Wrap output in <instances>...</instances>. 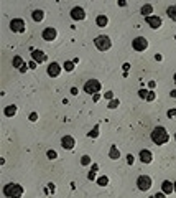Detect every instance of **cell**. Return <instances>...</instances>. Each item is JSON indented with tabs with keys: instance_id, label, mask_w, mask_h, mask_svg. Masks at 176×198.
Wrapping results in <instances>:
<instances>
[{
	"instance_id": "obj_10",
	"label": "cell",
	"mask_w": 176,
	"mask_h": 198,
	"mask_svg": "<svg viewBox=\"0 0 176 198\" xmlns=\"http://www.w3.org/2000/svg\"><path fill=\"white\" fill-rule=\"evenodd\" d=\"M145 22H146V25H148L150 28H153V30H158V28H160V27L163 25V20H161L158 15L146 17V18H145Z\"/></svg>"
},
{
	"instance_id": "obj_2",
	"label": "cell",
	"mask_w": 176,
	"mask_h": 198,
	"mask_svg": "<svg viewBox=\"0 0 176 198\" xmlns=\"http://www.w3.org/2000/svg\"><path fill=\"white\" fill-rule=\"evenodd\" d=\"M3 195L7 198H21L23 187L18 185V183H7L3 187Z\"/></svg>"
},
{
	"instance_id": "obj_31",
	"label": "cell",
	"mask_w": 176,
	"mask_h": 198,
	"mask_svg": "<svg viewBox=\"0 0 176 198\" xmlns=\"http://www.w3.org/2000/svg\"><path fill=\"white\" fill-rule=\"evenodd\" d=\"M104 97H105V99H109V101H112V99H114V92H112V91L104 92Z\"/></svg>"
},
{
	"instance_id": "obj_21",
	"label": "cell",
	"mask_w": 176,
	"mask_h": 198,
	"mask_svg": "<svg viewBox=\"0 0 176 198\" xmlns=\"http://www.w3.org/2000/svg\"><path fill=\"white\" fill-rule=\"evenodd\" d=\"M12 65H13V68H17L20 71V68L25 65V63H23V58L20 55H17V56H13V60H12Z\"/></svg>"
},
{
	"instance_id": "obj_46",
	"label": "cell",
	"mask_w": 176,
	"mask_h": 198,
	"mask_svg": "<svg viewBox=\"0 0 176 198\" xmlns=\"http://www.w3.org/2000/svg\"><path fill=\"white\" fill-rule=\"evenodd\" d=\"M128 68H130V65H128V63H125V65H124V69H125V73H127V69Z\"/></svg>"
},
{
	"instance_id": "obj_16",
	"label": "cell",
	"mask_w": 176,
	"mask_h": 198,
	"mask_svg": "<svg viewBox=\"0 0 176 198\" xmlns=\"http://www.w3.org/2000/svg\"><path fill=\"white\" fill-rule=\"evenodd\" d=\"M109 159H110V160H119V159H120V150H119V147H117V145H110Z\"/></svg>"
},
{
	"instance_id": "obj_27",
	"label": "cell",
	"mask_w": 176,
	"mask_h": 198,
	"mask_svg": "<svg viewBox=\"0 0 176 198\" xmlns=\"http://www.w3.org/2000/svg\"><path fill=\"white\" fill-rule=\"evenodd\" d=\"M120 106V101H119V99H112V101H110L109 102V109H117V107H119Z\"/></svg>"
},
{
	"instance_id": "obj_1",
	"label": "cell",
	"mask_w": 176,
	"mask_h": 198,
	"mask_svg": "<svg viewBox=\"0 0 176 198\" xmlns=\"http://www.w3.org/2000/svg\"><path fill=\"white\" fill-rule=\"evenodd\" d=\"M150 137H151V142L156 144V145H163V144H166L169 141V134L163 126H156L155 129L151 131Z\"/></svg>"
},
{
	"instance_id": "obj_3",
	"label": "cell",
	"mask_w": 176,
	"mask_h": 198,
	"mask_svg": "<svg viewBox=\"0 0 176 198\" xmlns=\"http://www.w3.org/2000/svg\"><path fill=\"white\" fill-rule=\"evenodd\" d=\"M94 45H96V48L99 51H107L112 48V40H110L107 35H99V37H96V40H94Z\"/></svg>"
},
{
	"instance_id": "obj_17",
	"label": "cell",
	"mask_w": 176,
	"mask_h": 198,
	"mask_svg": "<svg viewBox=\"0 0 176 198\" xmlns=\"http://www.w3.org/2000/svg\"><path fill=\"white\" fill-rule=\"evenodd\" d=\"M140 13H142L145 18L146 17H151V13H153V5L151 3H145L142 8H140Z\"/></svg>"
},
{
	"instance_id": "obj_43",
	"label": "cell",
	"mask_w": 176,
	"mask_h": 198,
	"mask_svg": "<svg viewBox=\"0 0 176 198\" xmlns=\"http://www.w3.org/2000/svg\"><path fill=\"white\" fill-rule=\"evenodd\" d=\"M155 60H156V61H161L163 56H161V55H155Z\"/></svg>"
},
{
	"instance_id": "obj_35",
	"label": "cell",
	"mask_w": 176,
	"mask_h": 198,
	"mask_svg": "<svg viewBox=\"0 0 176 198\" xmlns=\"http://www.w3.org/2000/svg\"><path fill=\"white\" fill-rule=\"evenodd\" d=\"M28 66H30V69H36V66H38V63H35V61L31 60L30 63H28Z\"/></svg>"
},
{
	"instance_id": "obj_36",
	"label": "cell",
	"mask_w": 176,
	"mask_h": 198,
	"mask_svg": "<svg viewBox=\"0 0 176 198\" xmlns=\"http://www.w3.org/2000/svg\"><path fill=\"white\" fill-rule=\"evenodd\" d=\"M153 198H166V195L163 193V191H158V193H155V196Z\"/></svg>"
},
{
	"instance_id": "obj_32",
	"label": "cell",
	"mask_w": 176,
	"mask_h": 198,
	"mask_svg": "<svg viewBox=\"0 0 176 198\" xmlns=\"http://www.w3.org/2000/svg\"><path fill=\"white\" fill-rule=\"evenodd\" d=\"M133 162H135V157H133L132 154H128V155H127V164H128V165H133Z\"/></svg>"
},
{
	"instance_id": "obj_11",
	"label": "cell",
	"mask_w": 176,
	"mask_h": 198,
	"mask_svg": "<svg viewBox=\"0 0 176 198\" xmlns=\"http://www.w3.org/2000/svg\"><path fill=\"white\" fill-rule=\"evenodd\" d=\"M71 18L76 20V22H81V20H84L86 18V10L83 7H74L71 10Z\"/></svg>"
},
{
	"instance_id": "obj_25",
	"label": "cell",
	"mask_w": 176,
	"mask_h": 198,
	"mask_svg": "<svg viewBox=\"0 0 176 198\" xmlns=\"http://www.w3.org/2000/svg\"><path fill=\"white\" fill-rule=\"evenodd\" d=\"M92 164V159L89 155H83L81 157V165H84V167H87V165H91Z\"/></svg>"
},
{
	"instance_id": "obj_33",
	"label": "cell",
	"mask_w": 176,
	"mask_h": 198,
	"mask_svg": "<svg viewBox=\"0 0 176 198\" xmlns=\"http://www.w3.org/2000/svg\"><path fill=\"white\" fill-rule=\"evenodd\" d=\"M30 121H31V122H36V121H38V114H36V112H31V114H30Z\"/></svg>"
},
{
	"instance_id": "obj_9",
	"label": "cell",
	"mask_w": 176,
	"mask_h": 198,
	"mask_svg": "<svg viewBox=\"0 0 176 198\" xmlns=\"http://www.w3.org/2000/svg\"><path fill=\"white\" fill-rule=\"evenodd\" d=\"M56 37H58V32H56V28H53V27H48L41 32V38L45 42H55Z\"/></svg>"
},
{
	"instance_id": "obj_40",
	"label": "cell",
	"mask_w": 176,
	"mask_h": 198,
	"mask_svg": "<svg viewBox=\"0 0 176 198\" xmlns=\"http://www.w3.org/2000/svg\"><path fill=\"white\" fill-rule=\"evenodd\" d=\"M71 94L73 96H78V88H71Z\"/></svg>"
},
{
	"instance_id": "obj_15",
	"label": "cell",
	"mask_w": 176,
	"mask_h": 198,
	"mask_svg": "<svg viewBox=\"0 0 176 198\" xmlns=\"http://www.w3.org/2000/svg\"><path fill=\"white\" fill-rule=\"evenodd\" d=\"M161 191H163L165 195H171L173 191H174L173 183L169 182V180H163V183H161Z\"/></svg>"
},
{
	"instance_id": "obj_23",
	"label": "cell",
	"mask_w": 176,
	"mask_h": 198,
	"mask_svg": "<svg viewBox=\"0 0 176 198\" xmlns=\"http://www.w3.org/2000/svg\"><path fill=\"white\" fill-rule=\"evenodd\" d=\"M97 185L99 187H105V185H109V177L107 175H102L97 178Z\"/></svg>"
},
{
	"instance_id": "obj_22",
	"label": "cell",
	"mask_w": 176,
	"mask_h": 198,
	"mask_svg": "<svg viewBox=\"0 0 176 198\" xmlns=\"http://www.w3.org/2000/svg\"><path fill=\"white\" fill-rule=\"evenodd\" d=\"M166 15H168L173 22H176V5H171V7L166 8Z\"/></svg>"
},
{
	"instance_id": "obj_29",
	"label": "cell",
	"mask_w": 176,
	"mask_h": 198,
	"mask_svg": "<svg viewBox=\"0 0 176 198\" xmlns=\"http://www.w3.org/2000/svg\"><path fill=\"white\" fill-rule=\"evenodd\" d=\"M155 97H156V94L153 91H148V96H146V99L145 101H148V102H151V101H155Z\"/></svg>"
},
{
	"instance_id": "obj_48",
	"label": "cell",
	"mask_w": 176,
	"mask_h": 198,
	"mask_svg": "<svg viewBox=\"0 0 176 198\" xmlns=\"http://www.w3.org/2000/svg\"><path fill=\"white\" fill-rule=\"evenodd\" d=\"M173 81H174V84H176V73H174V76H173Z\"/></svg>"
},
{
	"instance_id": "obj_5",
	"label": "cell",
	"mask_w": 176,
	"mask_h": 198,
	"mask_svg": "<svg viewBox=\"0 0 176 198\" xmlns=\"http://www.w3.org/2000/svg\"><path fill=\"white\" fill-rule=\"evenodd\" d=\"M151 183H153V182H151L150 175H140L137 178V187H138L140 191H148L151 188Z\"/></svg>"
},
{
	"instance_id": "obj_19",
	"label": "cell",
	"mask_w": 176,
	"mask_h": 198,
	"mask_svg": "<svg viewBox=\"0 0 176 198\" xmlns=\"http://www.w3.org/2000/svg\"><path fill=\"white\" fill-rule=\"evenodd\" d=\"M3 114L7 116V117H13V116L17 114V106H15V104H10V106H5V109H3Z\"/></svg>"
},
{
	"instance_id": "obj_42",
	"label": "cell",
	"mask_w": 176,
	"mask_h": 198,
	"mask_svg": "<svg viewBox=\"0 0 176 198\" xmlns=\"http://www.w3.org/2000/svg\"><path fill=\"white\" fill-rule=\"evenodd\" d=\"M169 96H171V97H174V99H176V89H171V92H169Z\"/></svg>"
},
{
	"instance_id": "obj_26",
	"label": "cell",
	"mask_w": 176,
	"mask_h": 198,
	"mask_svg": "<svg viewBox=\"0 0 176 198\" xmlns=\"http://www.w3.org/2000/svg\"><path fill=\"white\" fill-rule=\"evenodd\" d=\"M63 68L66 69L68 73H71V71H74V61H64V65H63Z\"/></svg>"
},
{
	"instance_id": "obj_30",
	"label": "cell",
	"mask_w": 176,
	"mask_h": 198,
	"mask_svg": "<svg viewBox=\"0 0 176 198\" xmlns=\"http://www.w3.org/2000/svg\"><path fill=\"white\" fill-rule=\"evenodd\" d=\"M138 96H140V99H146V96H148V91H146V89H140L138 91Z\"/></svg>"
},
{
	"instance_id": "obj_14",
	"label": "cell",
	"mask_w": 176,
	"mask_h": 198,
	"mask_svg": "<svg viewBox=\"0 0 176 198\" xmlns=\"http://www.w3.org/2000/svg\"><path fill=\"white\" fill-rule=\"evenodd\" d=\"M31 58H33L35 63H45L46 60H48V56H46V53L43 50H33Z\"/></svg>"
},
{
	"instance_id": "obj_18",
	"label": "cell",
	"mask_w": 176,
	"mask_h": 198,
	"mask_svg": "<svg viewBox=\"0 0 176 198\" xmlns=\"http://www.w3.org/2000/svg\"><path fill=\"white\" fill-rule=\"evenodd\" d=\"M31 17H33V20L36 23H40V22H43V18H45V12L41 8H36V10H33Z\"/></svg>"
},
{
	"instance_id": "obj_44",
	"label": "cell",
	"mask_w": 176,
	"mask_h": 198,
	"mask_svg": "<svg viewBox=\"0 0 176 198\" xmlns=\"http://www.w3.org/2000/svg\"><path fill=\"white\" fill-rule=\"evenodd\" d=\"M99 99H101V94H94V101H96V102H97V101H99Z\"/></svg>"
},
{
	"instance_id": "obj_41",
	"label": "cell",
	"mask_w": 176,
	"mask_h": 198,
	"mask_svg": "<svg viewBox=\"0 0 176 198\" xmlns=\"http://www.w3.org/2000/svg\"><path fill=\"white\" fill-rule=\"evenodd\" d=\"M148 86H150V88H151V89H153V88H155V86H156V83H155V81H150V83H148Z\"/></svg>"
},
{
	"instance_id": "obj_7",
	"label": "cell",
	"mask_w": 176,
	"mask_h": 198,
	"mask_svg": "<svg viewBox=\"0 0 176 198\" xmlns=\"http://www.w3.org/2000/svg\"><path fill=\"white\" fill-rule=\"evenodd\" d=\"M132 48H133L135 51H145L146 48H148V40H146L145 37H137V38H133Z\"/></svg>"
},
{
	"instance_id": "obj_47",
	"label": "cell",
	"mask_w": 176,
	"mask_h": 198,
	"mask_svg": "<svg viewBox=\"0 0 176 198\" xmlns=\"http://www.w3.org/2000/svg\"><path fill=\"white\" fill-rule=\"evenodd\" d=\"M173 188H174V193H176V182H173Z\"/></svg>"
},
{
	"instance_id": "obj_49",
	"label": "cell",
	"mask_w": 176,
	"mask_h": 198,
	"mask_svg": "<svg viewBox=\"0 0 176 198\" xmlns=\"http://www.w3.org/2000/svg\"><path fill=\"white\" fill-rule=\"evenodd\" d=\"M174 141H176V134H174Z\"/></svg>"
},
{
	"instance_id": "obj_12",
	"label": "cell",
	"mask_w": 176,
	"mask_h": 198,
	"mask_svg": "<svg viewBox=\"0 0 176 198\" xmlns=\"http://www.w3.org/2000/svg\"><path fill=\"white\" fill-rule=\"evenodd\" d=\"M74 145H76V141H74L73 136H64V137L61 139V147H63L64 150H73Z\"/></svg>"
},
{
	"instance_id": "obj_37",
	"label": "cell",
	"mask_w": 176,
	"mask_h": 198,
	"mask_svg": "<svg viewBox=\"0 0 176 198\" xmlns=\"http://www.w3.org/2000/svg\"><path fill=\"white\" fill-rule=\"evenodd\" d=\"M87 178H89V180H94V178H96V172H89V175H87Z\"/></svg>"
},
{
	"instance_id": "obj_28",
	"label": "cell",
	"mask_w": 176,
	"mask_h": 198,
	"mask_svg": "<svg viewBox=\"0 0 176 198\" xmlns=\"http://www.w3.org/2000/svg\"><path fill=\"white\" fill-rule=\"evenodd\" d=\"M46 157H48L50 160H56L58 159V152L56 150H48V152H46Z\"/></svg>"
},
{
	"instance_id": "obj_45",
	"label": "cell",
	"mask_w": 176,
	"mask_h": 198,
	"mask_svg": "<svg viewBox=\"0 0 176 198\" xmlns=\"http://www.w3.org/2000/svg\"><path fill=\"white\" fill-rule=\"evenodd\" d=\"M97 168H99V165L94 164V165H92V172H97Z\"/></svg>"
},
{
	"instance_id": "obj_4",
	"label": "cell",
	"mask_w": 176,
	"mask_h": 198,
	"mask_svg": "<svg viewBox=\"0 0 176 198\" xmlns=\"http://www.w3.org/2000/svg\"><path fill=\"white\" fill-rule=\"evenodd\" d=\"M101 89H102V84H101V81L99 79H87L86 81V84H84V92H87V94H91V96H94V94H99L101 92Z\"/></svg>"
},
{
	"instance_id": "obj_24",
	"label": "cell",
	"mask_w": 176,
	"mask_h": 198,
	"mask_svg": "<svg viewBox=\"0 0 176 198\" xmlns=\"http://www.w3.org/2000/svg\"><path fill=\"white\" fill-rule=\"evenodd\" d=\"M87 137H91V139H97L99 137V124H96L94 126V129L87 134Z\"/></svg>"
},
{
	"instance_id": "obj_39",
	"label": "cell",
	"mask_w": 176,
	"mask_h": 198,
	"mask_svg": "<svg viewBox=\"0 0 176 198\" xmlns=\"http://www.w3.org/2000/svg\"><path fill=\"white\" fill-rule=\"evenodd\" d=\"M48 187H50V191H53V193H55V191H56V187H55V185H53V183H48Z\"/></svg>"
},
{
	"instance_id": "obj_6",
	"label": "cell",
	"mask_w": 176,
	"mask_h": 198,
	"mask_svg": "<svg viewBox=\"0 0 176 198\" xmlns=\"http://www.w3.org/2000/svg\"><path fill=\"white\" fill-rule=\"evenodd\" d=\"M10 30L13 33H23L26 30V23L23 18H13L10 22Z\"/></svg>"
},
{
	"instance_id": "obj_38",
	"label": "cell",
	"mask_w": 176,
	"mask_h": 198,
	"mask_svg": "<svg viewBox=\"0 0 176 198\" xmlns=\"http://www.w3.org/2000/svg\"><path fill=\"white\" fill-rule=\"evenodd\" d=\"M28 68H30L28 65H23V66L20 68V73H26V69H28Z\"/></svg>"
},
{
	"instance_id": "obj_20",
	"label": "cell",
	"mask_w": 176,
	"mask_h": 198,
	"mask_svg": "<svg viewBox=\"0 0 176 198\" xmlns=\"http://www.w3.org/2000/svg\"><path fill=\"white\" fill-rule=\"evenodd\" d=\"M96 23H97L99 28H105V27L109 25V18L105 15H99L97 18H96Z\"/></svg>"
},
{
	"instance_id": "obj_8",
	"label": "cell",
	"mask_w": 176,
	"mask_h": 198,
	"mask_svg": "<svg viewBox=\"0 0 176 198\" xmlns=\"http://www.w3.org/2000/svg\"><path fill=\"white\" fill-rule=\"evenodd\" d=\"M61 69H63V66L59 65V63L53 61V63H50V66H48V69H46V73H48L50 78H58L61 74Z\"/></svg>"
},
{
	"instance_id": "obj_34",
	"label": "cell",
	"mask_w": 176,
	"mask_h": 198,
	"mask_svg": "<svg viewBox=\"0 0 176 198\" xmlns=\"http://www.w3.org/2000/svg\"><path fill=\"white\" fill-rule=\"evenodd\" d=\"M166 114H168V117H176V109H169Z\"/></svg>"
},
{
	"instance_id": "obj_13",
	"label": "cell",
	"mask_w": 176,
	"mask_h": 198,
	"mask_svg": "<svg viewBox=\"0 0 176 198\" xmlns=\"http://www.w3.org/2000/svg\"><path fill=\"white\" fill-rule=\"evenodd\" d=\"M138 157H140V162H142V164H151V160H153V154H151V150H148V149H142Z\"/></svg>"
}]
</instances>
